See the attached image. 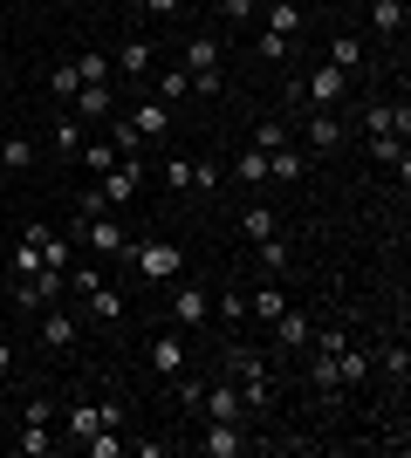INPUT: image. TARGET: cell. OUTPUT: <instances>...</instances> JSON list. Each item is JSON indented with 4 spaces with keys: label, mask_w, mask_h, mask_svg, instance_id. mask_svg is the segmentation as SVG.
<instances>
[{
    "label": "cell",
    "mask_w": 411,
    "mask_h": 458,
    "mask_svg": "<svg viewBox=\"0 0 411 458\" xmlns=\"http://www.w3.org/2000/svg\"><path fill=\"white\" fill-rule=\"evenodd\" d=\"M124 260H131L144 281H172V274H185V253H178V240H165V233H151V240H137V247H124Z\"/></svg>",
    "instance_id": "cell-1"
},
{
    "label": "cell",
    "mask_w": 411,
    "mask_h": 458,
    "mask_svg": "<svg viewBox=\"0 0 411 458\" xmlns=\"http://www.w3.org/2000/svg\"><path fill=\"white\" fill-rule=\"evenodd\" d=\"M350 96V76L336 69V62H322V69H309V82H295V103H309V110H336Z\"/></svg>",
    "instance_id": "cell-2"
},
{
    "label": "cell",
    "mask_w": 411,
    "mask_h": 458,
    "mask_svg": "<svg viewBox=\"0 0 411 458\" xmlns=\"http://www.w3.org/2000/svg\"><path fill=\"white\" fill-rule=\"evenodd\" d=\"M69 287V274H21L14 281V315H41V308H56V294Z\"/></svg>",
    "instance_id": "cell-3"
},
{
    "label": "cell",
    "mask_w": 411,
    "mask_h": 458,
    "mask_svg": "<svg viewBox=\"0 0 411 458\" xmlns=\"http://www.w3.org/2000/svg\"><path fill=\"white\" fill-rule=\"evenodd\" d=\"M193 445H199L206 458H240V452H254L247 424H234V418H206V431H199Z\"/></svg>",
    "instance_id": "cell-4"
},
{
    "label": "cell",
    "mask_w": 411,
    "mask_h": 458,
    "mask_svg": "<svg viewBox=\"0 0 411 458\" xmlns=\"http://www.w3.org/2000/svg\"><path fill=\"white\" fill-rule=\"evenodd\" d=\"M302 151H309V157L343 151V116H336V110H302Z\"/></svg>",
    "instance_id": "cell-5"
},
{
    "label": "cell",
    "mask_w": 411,
    "mask_h": 458,
    "mask_svg": "<svg viewBox=\"0 0 411 458\" xmlns=\"http://www.w3.org/2000/svg\"><path fill=\"white\" fill-rule=\"evenodd\" d=\"M69 116H82V123H110V116H117V82H82V89L69 96Z\"/></svg>",
    "instance_id": "cell-6"
},
{
    "label": "cell",
    "mask_w": 411,
    "mask_h": 458,
    "mask_svg": "<svg viewBox=\"0 0 411 458\" xmlns=\"http://www.w3.org/2000/svg\"><path fill=\"white\" fill-rule=\"evenodd\" d=\"M41 349H56V356H76L82 349V322L69 308H41Z\"/></svg>",
    "instance_id": "cell-7"
},
{
    "label": "cell",
    "mask_w": 411,
    "mask_h": 458,
    "mask_svg": "<svg viewBox=\"0 0 411 458\" xmlns=\"http://www.w3.org/2000/svg\"><path fill=\"white\" fill-rule=\"evenodd\" d=\"M206 315H213V294L199 281H178L172 287V328H206Z\"/></svg>",
    "instance_id": "cell-8"
},
{
    "label": "cell",
    "mask_w": 411,
    "mask_h": 458,
    "mask_svg": "<svg viewBox=\"0 0 411 458\" xmlns=\"http://www.w3.org/2000/svg\"><path fill=\"white\" fill-rule=\"evenodd\" d=\"M97 191L110 199V206H131L137 191H144V165H137V157H117V165L97 178Z\"/></svg>",
    "instance_id": "cell-9"
},
{
    "label": "cell",
    "mask_w": 411,
    "mask_h": 458,
    "mask_svg": "<svg viewBox=\"0 0 411 458\" xmlns=\"http://www.w3.org/2000/svg\"><path fill=\"white\" fill-rule=\"evenodd\" d=\"M274 349H281V356H288V363H295V356H302V349H309V335H315V322H309V315H302V308H281V315H274Z\"/></svg>",
    "instance_id": "cell-10"
},
{
    "label": "cell",
    "mask_w": 411,
    "mask_h": 458,
    "mask_svg": "<svg viewBox=\"0 0 411 458\" xmlns=\"http://www.w3.org/2000/svg\"><path fill=\"white\" fill-rule=\"evenodd\" d=\"M364 151H371V165H384V172H391L398 185L411 178V151H405V137H391V131H371V137H364Z\"/></svg>",
    "instance_id": "cell-11"
},
{
    "label": "cell",
    "mask_w": 411,
    "mask_h": 458,
    "mask_svg": "<svg viewBox=\"0 0 411 458\" xmlns=\"http://www.w3.org/2000/svg\"><path fill=\"white\" fill-rule=\"evenodd\" d=\"M199 418H234V424H247V397H240V383H206V390H199Z\"/></svg>",
    "instance_id": "cell-12"
},
{
    "label": "cell",
    "mask_w": 411,
    "mask_h": 458,
    "mask_svg": "<svg viewBox=\"0 0 411 458\" xmlns=\"http://www.w3.org/2000/svg\"><path fill=\"white\" fill-rule=\"evenodd\" d=\"M227 377H240V383H268L274 369H268V356H261L254 343H227Z\"/></svg>",
    "instance_id": "cell-13"
},
{
    "label": "cell",
    "mask_w": 411,
    "mask_h": 458,
    "mask_svg": "<svg viewBox=\"0 0 411 458\" xmlns=\"http://www.w3.org/2000/svg\"><path fill=\"white\" fill-rule=\"evenodd\" d=\"M124 116H131V123H137L144 137H151V144H158L165 131H172V110H165V96H144V103H131Z\"/></svg>",
    "instance_id": "cell-14"
},
{
    "label": "cell",
    "mask_w": 411,
    "mask_h": 458,
    "mask_svg": "<svg viewBox=\"0 0 411 458\" xmlns=\"http://www.w3.org/2000/svg\"><path fill=\"white\" fill-rule=\"evenodd\" d=\"M21 233H28V240L41 247V267H48V274H69V267H76V260H69V247H62V240H56L48 226H41V219H28Z\"/></svg>",
    "instance_id": "cell-15"
},
{
    "label": "cell",
    "mask_w": 411,
    "mask_h": 458,
    "mask_svg": "<svg viewBox=\"0 0 411 458\" xmlns=\"http://www.w3.org/2000/svg\"><path fill=\"white\" fill-rule=\"evenodd\" d=\"M158 48H151V41H144V35H131V41H124V48H117V62H110V69H124V76H131V82H144V76H151V69H158Z\"/></svg>",
    "instance_id": "cell-16"
},
{
    "label": "cell",
    "mask_w": 411,
    "mask_h": 458,
    "mask_svg": "<svg viewBox=\"0 0 411 458\" xmlns=\"http://www.w3.org/2000/svg\"><path fill=\"white\" fill-rule=\"evenodd\" d=\"M330 62H336V69H343V76H364V69H371V48H364V35H336L330 41Z\"/></svg>",
    "instance_id": "cell-17"
},
{
    "label": "cell",
    "mask_w": 411,
    "mask_h": 458,
    "mask_svg": "<svg viewBox=\"0 0 411 458\" xmlns=\"http://www.w3.org/2000/svg\"><path fill=\"white\" fill-rule=\"evenodd\" d=\"M405 21H411L405 0H371V35L377 41H398V35H405Z\"/></svg>",
    "instance_id": "cell-18"
},
{
    "label": "cell",
    "mask_w": 411,
    "mask_h": 458,
    "mask_svg": "<svg viewBox=\"0 0 411 458\" xmlns=\"http://www.w3.org/2000/svg\"><path fill=\"white\" fill-rule=\"evenodd\" d=\"M151 369L158 377H178V369H185V335H172V328L151 335Z\"/></svg>",
    "instance_id": "cell-19"
},
{
    "label": "cell",
    "mask_w": 411,
    "mask_h": 458,
    "mask_svg": "<svg viewBox=\"0 0 411 458\" xmlns=\"http://www.w3.org/2000/svg\"><path fill=\"white\" fill-rule=\"evenodd\" d=\"M82 240H90L97 253H124V247H131V240H124V226L110 219V212H103V219H82Z\"/></svg>",
    "instance_id": "cell-20"
},
{
    "label": "cell",
    "mask_w": 411,
    "mask_h": 458,
    "mask_svg": "<svg viewBox=\"0 0 411 458\" xmlns=\"http://www.w3.org/2000/svg\"><path fill=\"white\" fill-rule=\"evenodd\" d=\"M295 363H302V377H309L322 397H336V356H322V349H302Z\"/></svg>",
    "instance_id": "cell-21"
},
{
    "label": "cell",
    "mask_w": 411,
    "mask_h": 458,
    "mask_svg": "<svg viewBox=\"0 0 411 458\" xmlns=\"http://www.w3.org/2000/svg\"><path fill=\"white\" fill-rule=\"evenodd\" d=\"M178 62H185V69H193V76H199V69H219V62H227V48H219L213 35H193V41H185V48H178Z\"/></svg>",
    "instance_id": "cell-22"
},
{
    "label": "cell",
    "mask_w": 411,
    "mask_h": 458,
    "mask_svg": "<svg viewBox=\"0 0 411 458\" xmlns=\"http://www.w3.org/2000/svg\"><path fill=\"white\" fill-rule=\"evenodd\" d=\"M281 308H288V294H281L274 281H261L254 294H247V322H261V328H268L274 315H281Z\"/></svg>",
    "instance_id": "cell-23"
},
{
    "label": "cell",
    "mask_w": 411,
    "mask_h": 458,
    "mask_svg": "<svg viewBox=\"0 0 411 458\" xmlns=\"http://www.w3.org/2000/svg\"><path fill=\"white\" fill-rule=\"evenodd\" d=\"M110 144H117V157H144V151H151V137H144V131H137V123H131V116H110Z\"/></svg>",
    "instance_id": "cell-24"
},
{
    "label": "cell",
    "mask_w": 411,
    "mask_h": 458,
    "mask_svg": "<svg viewBox=\"0 0 411 458\" xmlns=\"http://www.w3.org/2000/svg\"><path fill=\"white\" fill-rule=\"evenodd\" d=\"M371 377V349H356V343H343L336 349V383H343V390H350V383H364Z\"/></svg>",
    "instance_id": "cell-25"
},
{
    "label": "cell",
    "mask_w": 411,
    "mask_h": 458,
    "mask_svg": "<svg viewBox=\"0 0 411 458\" xmlns=\"http://www.w3.org/2000/svg\"><path fill=\"white\" fill-rule=\"evenodd\" d=\"M76 165L82 172H110V165H117V144H110V137H82V151H76Z\"/></svg>",
    "instance_id": "cell-26"
},
{
    "label": "cell",
    "mask_w": 411,
    "mask_h": 458,
    "mask_svg": "<svg viewBox=\"0 0 411 458\" xmlns=\"http://www.w3.org/2000/svg\"><path fill=\"white\" fill-rule=\"evenodd\" d=\"M56 431H48V424H21V438H14V452L21 458H48V452H56Z\"/></svg>",
    "instance_id": "cell-27"
},
{
    "label": "cell",
    "mask_w": 411,
    "mask_h": 458,
    "mask_svg": "<svg viewBox=\"0 0 411 458\" xmlns=\"http://www.w3.org/2000/svg\"><path fill=\"white\" fill-rule=\"evenodd\" d=\"M82 301H90V322H117V315H124V294H117L110 281H103V287H90Z\"/></svg>",
    "instance_id": "cell-28"
},
{
    "label": "cell",
    "mask_w": 411,
    "mask_h": 458,
    "mask_svg": "<svg viewBox=\"0 0 411 458\" xmlns=\"http://www.w3.org/2000/svg\"><path fill=\"white\" fill-rule=\"evenodd\" d=\"M97 431H103V411H97V403H69V445L97 438Z\"/></svg>",
    "instance_id": "cell-29"
},
{
    "label": "cell",
    "mask_w": 411,
    "mask_h": 458,
    "mask_svg": "<svg viewBox=\"0 0 411 458\" xmlns=\"http://www.w3.org/2000/svg\"><path fill=\"white\" fill-rule=\"evenodd\" d=\"M158 96H165V103H185V96H193V69H185V62L158 69Z\"/></svg>",
    "instance_id": "cell-30"
},
{
    "label": "cell",
    "mask_w": 411,
    "mask_h": 458,
    "mask_svg": "<svg viewBox=\"0 0 411 458\" xmlns=\"http://www.w3.org/2000/svg\"><path fill=\"white\" fill-rule=\"evenodd\" d=\"M268 28H274V35H302V7H295V0H268Z\"/></svg>",
    "instance_id": "cell-31"
},
{
    "label": "cell",
    "mask_w": 411,
    "mask_h": 458,
    "mask_svg": "<svg viewBox=\"0 0 411 458\" xmlns=\"http://www.w3.org/2000/svg\"><path fill=\"white\" fill-rule=\"evenodd\" d=\"M234 178H240V185H268V151H254V144H247V151L234 157Z\"/></svg>",
    "instance_id": "cell-32"
},
{
    "label": "cell",
    "mask_w": 411,
    "mask_h": 458,
    "mask_svg": "<svg viewBox=\"0 0 411 458\" xmlns=\"http://www.w3.org/2000/svg\"><path fill=\"white\" fill-rule=\"evenodd\" d=\"M240 233H247V240H268V233H281V212L247 206V212H240Z\"/></svg>",
    "instance_id": "cell-33"
},
{
    "label": "cell",
    "mask_w": 411,
    "mask_h": 458,
    "mask_svg": "<svg viewBox=\"0 0 411 458\" xmlns=\"http://www.w3.org/2000/svg\"><path fill=\"white\" fill-rule=\"evenodd\" d=\"M0 165H7V172H28V165H35V137H0Z\"/></svg>",
    "instance_id": "cell-34"
},
{
    "label": "cell",
    "mask_w": 411,
    "mask_h": 458,
    "mask_svg": "<svg viewBox=\"0 0 411 458\" xmlns=\"http://www.w3.org/2000/svg\"><path fill=\"white\" fill-rule=\"evenodd\" d=\"M281 144H295L288 123H281V116H261L254 123V151H281Z\"/></svg>",
    "instance_id": "cell-35"
},
{
    "label": "cell",
    "mask_w": 411,
    "mask_h": 458,
    "mask_svg": "<svg viewBox=\"0 0 411 458\" xmlns=\"http://www.w3.org/2000/svg\"><path fill=\"white\" fill-rule=\"evenodd\" d=\"M254 247H261V274H281V267H288V240H281V233H268V240H254Z\"/></svg>",
    "instance_id": "cell-36"
},
{
    "label": "cell",
    "mask_w": 411,
    "mask_h": 458,
    "mask_svg": "<svg viewBox=\"0 0 411 458\" xmlns=\"http://www.w3.org/2000/svg\"><path fill=\"white\" fill-rule=\"evenodd\" d=\"M69 62H76V76H82V82H117L110 55H97V48H90V55H69Z\"/></svg>",
    "instance_id": "cell-37"
},
{
    "label": "cell",
    "mask_w": 411,
    "mask_h": 458,
    "mask_svg": "<svg viewBox=\"0 0 411 458\" xmlns=\"http://www.w3.org/2000/svg\"><path fill=\"white\" fill-rule=\"evenodd\" d=\"M56 151H62V157L82 151V116H56Z\"/></svg>",
    "instance_id": "cell-38"
},
{
    "label": "cell",
    "mask_w": 411,
    "mask_h": 458,
    "mask_svg": "<svg viewBox=\"0 0 411 458\" xmlns=\"http://www.w3.org/2000/svg\"><path fill=\"white\" fill-rule=\"evenodd\" d=\"M288 48H295V41L274 35V28H261V35H254V55H261V62H288Z\"/></svg>",
    "instance_id": "cell-39"
},
{
    "label": "cell",
    "mask_w": 411,
    "mask_h": 458,
    "mask_svg": "<svg viewBox=\"0 0 411 458\" xmlns=\"http://www.w3.org/2000/svg\"><path fill=\"white\" fill-rule=\"evenodd\" d=\"M48 89H56L62 103H69V96L82 89V76H76V62H56V69H48Z\"/></svg>",
    "instance_id": "cell-40"
},
{
    "label": "cell",
    "mask_w": 411,
    "mask_h": 458,
    "mask_svg": "<svg viewBox=\"0 0 411 458\" xmlns=\"http://www.w3.org/2000/svg\"><path fill=\"white\" fill-rule=\"evenodd\" d=\"M82 452H90V458H124V438L110 431V424H103L97 438H82Z\"/></svg>",
    "instance_id": "cell-41"
},
{
    "label": "cell",
    "mask_w": 411,
    "mask_h": 458,
    "mask_svg": "<svg viewBox=\"0 0 411 458\" xmlns=\"http://www.w3.org/2000/svg\"><path fill=\"white\" fill-rule=\"evenodd\" d=\"M343 343H356V335H350L343 322H336V328H315V335H309V349H322V356H336Z\"/></svg>",
    "instance_id": "cell-42"
},
{
    "label": "cell",
    "mask_w": 411,
    "mask_h": 458,
    "mask_svg": "<svg viewBox=\"0 0 411 458\" xmlns=\"http://www.w3.org/2000/svg\"><path fill=\"white\" fill-rule=\"evenodd\" d=\"M158 178H165L172 191H193V157H172V165H165Z\"/></svg>",
    "instance_id": "cell-43"
},
{
    "label": "cell",
    "mask_w": 411,
    "mask_h": 458,
    "mask_svg": "<svg viewBox=\"0 0 411 458\" xmlns=\"http://www.w3.org/2000/svg\"><path fill=\"white\" fill-rule=\"evenodd\" d=\"M76 212H82V219H103V212H110V199L90 185V191H76ZM82 219H76V226H82Z\"/></svg>",
    "instance_id": "cell-44"
},
{
    "label": "cell",
    "mask_w": 411,
    "mask_h": 458,
    "mask_svg": "<svg viewBox=\"0 0 411 458\" xmlns=\"http://www.w3.org/2000/svg\"><path fill=\"white\" fill-rule=\"evenodd\" d=\"M14 274H41V247L21 233V247H14Z\"/></svg>",
    "instance_id": "cell-45"
},
{
    "label": "cell",
    "mask_w": 411,
    "mask_h": 458,
    "mask_svg": "<svg viewBox=\"0 0 411 458\" xmlns=\"http://www.w3.org/2000/svg\"><path fill=\"white\" fill-rule=\"evenodd\" d=\"M219 178H227V172H219L213 157H193V191H213V185H219Z\"/></svg>",
    "instance_id": "cell-46"
},
{
    "label": "cell",
    "mask_w": 411,
    "mask_h": 458,
    "mask_svg": "<svg viewBox=\"0 0 411 458\" xmlns=\"http://www.w3.org/2000/svg\"><path fill=\"white\" fill-rule=\"evenodd\" d=\"M21 424H56V397H28V411H21Z\"/></svg>",
    "instance_id": "cell-47"
},
{
    "label": "cell",
    "mask_w": 411,
    "mask_h": 458,
    "mask_svg": "<svg viewBox=\"0 0 411 458\" xmlns=\"http://www.w3.org/2000/svg\"><path fill=\"white\" fill-rule=\"evenodd\" d=\"M384 369H391V383H405V369H411L405 343H384Z\"/></svg>",
    "instance_id": "cell-48"
},
{
    "label": "cell",
    "mask_w": 411,
    "mask_h": 458,
    "mask_svg": "<svg viewBox=\"0 0 411 458\" xmlns=\"http://www.w3.org/2000/svg\"><path fill=\"white\" fill-rule=\"evenodd\" d=\"M213 7L234 21V28H240V21H254V0H213Z\"/></svg>",
    "instance_id": "cell-49"
},
{
    "label": "cell",
    "mask_w": 411,
    "mask_h": 458,
    "mask_svg": "<svg viewBox=\"0 0 411 458\" xmlns=\"http://www.w3.org/2000/svg\"><path fill=\"white\" fill-rule=\"evenodd\" d=\"M69 287H76V294H90V287H103V274H97V267H69Z\"/></svg>",
    "instance_id": "cell-50"
},
{
    "label": "cell",
    "mask_w": 411,
    "mask_h": 458,
    "mask_svg": "<svg viewBox=\"0 0 411 458\" xmlns=\"http://www.w3.org/2000/svg\"><path fill=\"white\" fill-rule=\"evenodd\" d=\"M97 411H103V424H110V431H124V397H103Z\"/></svg>",
    "instance_id": "cell-51"
},
{
    "label": "cell",
    "mask_w": 411,
    "mask_h": 458,
    "mask_svg": "<svg viewBox=\"0 0 411 458\" xmlns=\"http://www.w3.org/2000/svg\"><path fill=\"white\" fill-rule=\"evenodd\" d=\"M14 377V343H7V335H0V383Z\"/></svg>",
    "instance_id": "cell-52"
},
{
    "label": "cell",
    "mask_w": 411,
    "mask_h": 458,
    "mask_svg": "<svg viewBox=\"0 0 411 458\" xmlns=\"http://www.w3.org/2000/svg\"><path fill=\"white\" fill-rule=\"evenodd\" d=\"M131 7H144V14H178V0H131Z\"/></svg>",
    "instance_id": "cell-53"
},
{
    "label": "cell",
    "mask_w": 411,
    "mask_h": 458,
    "mask_svg": "<svg viewBox=\"0 0 411 458\" xmlns=\"http://www.w3.org/2000/svg\"><path fill=\"white\" fill-rule=\"evenodd\" d=\"M0 247H7V233H0Z\"/></svg>",
    "instance_id": "cell-54"
}]
</instances>
